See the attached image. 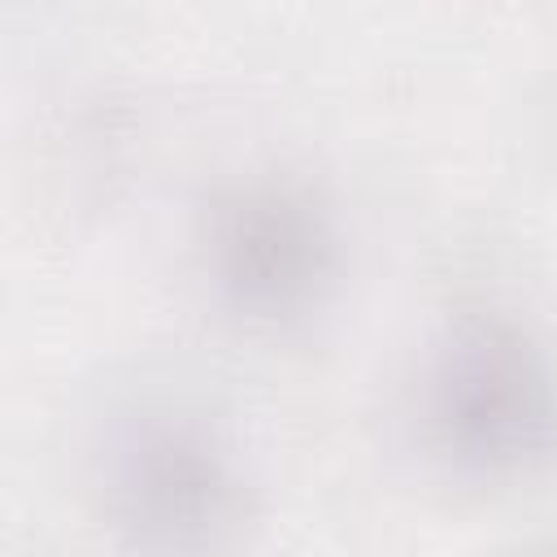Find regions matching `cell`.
<instances>
[{
    "label": "cell",
    "mask_w": 557,
    "mask_h": 557,
    "mask_svg": "<svg viewBox=\"0 0 557 557\" xmlns=\"http://www.w3.org/2000/svg\"><path fill=\"white\" fill-rule=\"evenodd\" d=\"M418 413L431 453L457 479H527L557 453V370L513 318L470 313L435 339Z\"/></svg>",
    "instance_id": "6da1fadb"
},
{
    "label": "cell",
    "mask_w": 557,
    "mask_h": 557,
    "mask_svg": "<svg viewBox=\"0 0 557 557\" xmlns=\"http://www.w3.org/2000/svg\"><path fill=\"white\" fill-rule=\"evenodd\" d=\"M100 496L135 557H226L248 513L235 444L205 413L165 400L109 422Z\"/></svg>",
    "instance_id": "7a4b0ae2"
},
{
    "label": "cell",
    "mask_w": 557,
    "mask_h": 557,
    "mask_svg": "<svg viewBox=\"0 0 557 557\" xmlns=\"http://www.w3.org/2000/svg\"><path fill=\"white\" fill-rule=\"evenodd\" d=\"M205 270L213 296L235 318L252 326H292L335 287V218L305 183L248 178L209 213Z\"/></svg>",
    "instance_id": "3957f363"
}]
</instances>
